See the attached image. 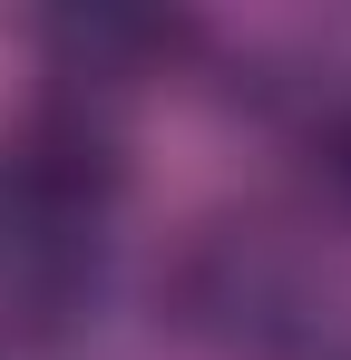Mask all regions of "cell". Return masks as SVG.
Segmentation results:
<instances>
[{"mask_svg":"<svg viewBox=\"0 0 351 360\" xmlns=\"http://www.w3.org/2000/svg\"><path fill=\"white\" fill-rule=\"evenodd\" d=\"M185 39H195V30H185V20H156V10H58V20H39L49 78L68 98H78V88L117 98V88H137V78H156Z\"/></svg>","mask_w":351,"mask_h":360,"instance_id":"3","label":"cell"},{"mask_svg":"<svg viewBox=\"0 0 351 360\" xmlns=\"http://www.w3.org/2000/svg\"><path fill=\"white\" fill-rule=\"evenodd\" d=\"M166 302L205 351H234V360H283L312 331V283H302V263L264 224L195 234L176 253V273H166Z\"/></svg>","mask_w":351,"mask_h":360,"instance_id":"1","label":"cell"},{"mask_svg":"<svg viewBox=\"0 0 351 360\" xmlns=\"http://www.w3.org/2000/svg\"><path fill=\"white\" fill-rule=\"evenodd\" d=\"M117 185L127 166H117L108 127L58 98L0 146V234H108Z\"/></svg>","mask_w":351,"mask_h":360,"instance_id":"2","label":"cell"},{"mask_svg":"<svg viewBox=\"0 0 351 360\" xmlns=\"http://www.w3.org/2000/svg\"><path fill=\"white\" fill-rule=\"evenodd\" d=\"M312 185L351 214V98H332V108L312 117Z\"/></svg>","mask_w":351,"mask_h":360,"instance_id":"5","label":"cell"},{"mask_svg":"<svg viewBox=\"0 0 351 360\" xmlns=\"http://www.w3.org/2000/svg\"><path fill=\"white\" fill-rule=\"evenodd\" d=\"M108 273V234H0V321L68 331Z\"/></svg>","mask_w":351,"mask_h":360,"instance_id":"4","label":"cell"}]
</instances>
